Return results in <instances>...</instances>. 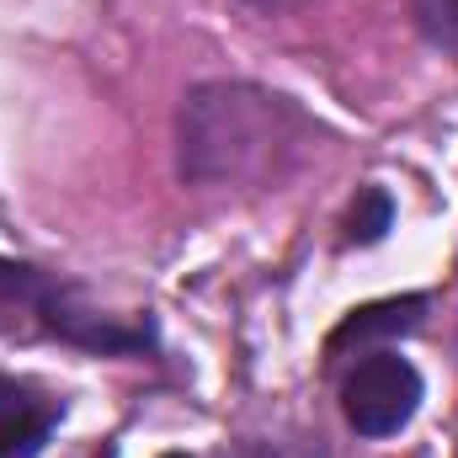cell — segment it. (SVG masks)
<instances>
[{
	"mask_svg": "<svg viewBox=\"0 0 458 458\" xmlns=\"http://www.w3.org/2000/svg\"><path fill=\"white\" fill-rule=\"evenodd\" d=\"M165 458H187V454H165Z\"/></svg>",
	"mask_w": 458,
	"mask_h": 458,
	"instance_id": "obj_9",
	"label": "cell"
},
{
	"mask_svg": "<svg viewBox=\"0 0 458 458\" xmlns=\"http://www.w3.org/2000/svg\"><path fill=\"white\" fill-rule=\"evenodd\" d=\"M389 198L378 192V187H368L362 198H357V208L346 214V240L352 245H373V240H384V229H389Z\"/></svg>",
	"mask_w": 458,
	"mask_h": 458,
	"instance_id": "obj_7",
	"label": "cell"
},
{
	"mask_svg": "<svg viewBox=\"0 0 458 458\" xmlns=\"http://www.w3.org/2000/svg\"><path fill=\"white\" fill-rule=\"evenodd\" d=\"M250 5H299V0H250Z\"/></svg>",
	"mask_w": 458,
	"mask_h": 458,
	"instance_id": "obj_8",
	"label": "cell"
},
{
	"mask_svg": "<svg viewBox=\"0 0 458 458\" xmlns=\"http://www.w3.org/2000/svg\"><path fill=\"white\" fill-rule=\"evenodd\" d=\"M416 27L432 48L458 59V0H416Z\"/></svg>",
	"mask_w": 458,
	"mask_h": 458,
	"instance_id": "obj_6",
	"label": "cell"
},
{
	"mask_svg": "<svg viewBox=\"0 0 458 458\" xmlns=\"http://www.w3.org/2000/svg\"><path fill=\"white\" fill-rule=\"evenodd\" d=\"M421 315H427V299H421V293H411V299H378V304H362V310H352L342 326L326 336V362H342L346 352L368 357V352H378V342L416 331V326H421Z\"/></svg>",
	"mask_w": 458,
	"mask_h": 458,
	"instance_id": "obj_5",
	"label": "cell"
},
{
	"mask_svg": "<svg viewBox=\"0 0 458 458\" xmlns=\"http://www.w3.org/2000/svg\"><path fill=\"white\" fill-rule=\"evenodd\" d=\"M304 139V117L256 86H203L182 113V171L192 182H267Z\"/></svg>",
	"mask_w": 458,
	"mask_h": 458,
	"instance_id": "obj_1",
	"label": "cell"
},
{
	"mask_svg": "<svg viewBox=\"0 0 458 458\" xmlns=\"http://www.w3.org/2000/svg\"><path fill=\"white\" fill-rule=\"evenodd\" d=\"M32 331H48L59 342L91 346V352H133L149 342L144 331H123L117 320L97 315L59 277L0 256V336H32Z\"/></svg>",
	"mask_w": 458,
	"mask_h": 458,
	"instance_id": "obj_2",
	"label": "cell"
},
{
	"mask_svg": "<svg viewBox=\"0 0 458 458\" xmlns=\"http://www.w3.org/2000/svg\"><path fill=\"white\" fill-rule=\"evenodd\" d=\"M59 427V400L38 384L0 373V458H32Z\"/></svg>",
	"mask_w": 458,
	"mask_h": 458,
	"instance_id": "obj_4",
	"label": "cell"
},
{
	"mask_svg": "<svg viewBox=\"0 0 458 458\" xmlns=\"http://www.w3.org/2000/svg\"><path fill=\"white\" fill-rule=\"evenodd\" d=\"M421 405V373L394 352H368L342 378V416L357 437H394Z\"/></svg>",
	"mask_w": 458,
	"mask_h": 458,
	"instance_id": "obj_3",
	"label": "cell"
}]
</instances>
